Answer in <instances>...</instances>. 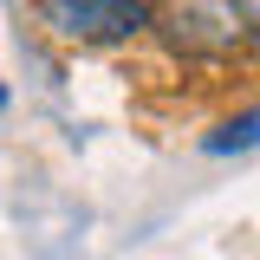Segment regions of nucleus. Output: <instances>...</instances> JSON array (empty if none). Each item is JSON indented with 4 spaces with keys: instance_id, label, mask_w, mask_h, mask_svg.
<instances>
[{
    "instance_id": "f257e3e1",
    "label": "nucleus",
    "mask_w": 260,
    "mask_h": 260,
    "mask_svg": "<svg viewBox=\"0 0 260 260\" xmlns=\"http://www.w3.org/2000/svg\"><path fill=\"white\" fill-rule=\"evenodd\" d=\"M150 26L189 59H228L254 39V13L247 0H150Z\"/></svg>"
},
{
    "instance_id": "f03ea898",
    "label": "nucleus",
    "mask_w": 260,
    "mask_h": 260,
    "mask_svg": "<svg viewBox=\"0 0 260 260\" xmlns=\"http://www.w3.org/2000/svg\"><path fill=\"white\" fill-rule=\"evenodd\" d=\"M39 26L72 46H124L150 32V0H39Z\"/></svg>"
},
{
    "instance_id": "7ed1b4c3",
    "label": "nucleus",
    "mask_w": 260,
    "mask_h": 260,
    "mask_svg": "<svg viewBox=\"0 0 260 260\" xmlns=\"http://www.w3.org/2000/svg\"><path fill=\"white\" fill-rule=\"evenodd\" d=\"M254 143H260V111H241V117H228V124L208 137L215 156H228V150H254Z\"/></svg>"
},
{
    "instance_id": "20e7f679",
    "label": "nucleus",
    "mask_w": 260,
    "mask_h": 260,
    "mask_svg": "<svg viewBox=\"0 0 260 260\" xmlns=\"http://www.w3.org/2000/svg\"><path fill=\"white\" fill-rule=\"evenodd\" d=\"M0 111H7V85H0Z\"/></svg>"
}]
</instances>
